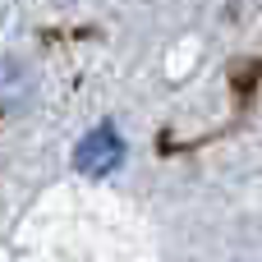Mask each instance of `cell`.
<instances>
[{
  "mask_svg": "<svg viewBox=\"0 0 262 262\" xmlns=\"http://www.w3.org/2000/svg\"><path fill=\"white\" fill-rule=\"evenodd\" d=\"M120 161H124V138H120L111 124H97V129L83 134L78 147H74V166H78L83 175H111Z\"/></svg>",
  "mask_w": 262,
  "mask_h": 262,
  "instance_id": "obj_1",
  "label": "cell"
}]
</instances>
